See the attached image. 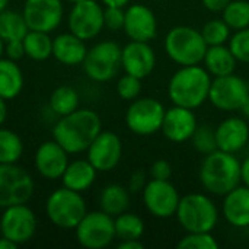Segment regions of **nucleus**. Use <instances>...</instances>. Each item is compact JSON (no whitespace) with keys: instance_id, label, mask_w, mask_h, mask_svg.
<instances>
[{"instance_id":"30","label":"nucleus","mask_w":249,"mask_h":249,"mask_svg":"<svg viewBox=\"0 0 249 249\" xmlns=\"http://www.w3.org/2000/svg\"><path fill=\"white\" fill-rule=\"evenodd\" d=\"M79 108V93L71 86L63 85L53 90L50 96V109L58 115L64 117L71 114Z\"/></svg>"},{"instance_id":"29","label":"nucleus","mask_w":249,"mask_h":249,"mask_svg":"<svg viewBox=\"0 0 249 249\" xmlns=\"http://www.w3.org/2000/svg\"><path fill=\"white\" fill-rule=\"evenodd\" d=\"M29 28L22 13L16 10L0 12V38L4 42L23 39Z\"/></svg>"},{"instance_id":"39","label":"nucleus","mask_w":249,"mask_h":249,"mask_svg":"<svg viewBox=\"0 0 249 249\" xmlns=\"http://www.w3.org/2000/svg\"><path fill=\"white\" fill-rule=\"evenodd\" d=\"M125 10L124 7L117 6H107L104 9V25L109 31H120L124 28Z\"/></svg>"},{"instance_id":"31","label":"nucleus","mask_w":249,"mask_h":249,"mask_svg":"<svg viewBox=\"0 0 249 249\" xmlns=\"http://www.w3.org/2000/svg\"><path fill=\"white\" fill-rule=\"evenodd\" d=\"M115 238L120 241L140 239L144 233V222L133 213H121L115 219Z\"/></svg>"},{"instance_id":"14","label":"nucleus","mask_w":249,"mask_h":249,"mask_svg":"<svg viewBox=\"0 0 249 249\" xmlns=\"http://www.w3.org/2000/svg\"><path fill=\"white\" fill-rule=\"evenodd\" d=\"M179 200L181 197L169 179H150L143 190L144 206L147 212L158 219H168L175 216Z\"/></svg>"},{"instance_id":"4","label":"nucleus","mask_w":249,"mask_h":249,"mask_svg":"<svg viewBox=\"0 0 249 249\" xmlns=\"http://www.w3.org/2000/svg\"><path fill=\"white\" fill-rule=\"evenodd\" d=\"M86 213V201L82 197V193L66 187L53 191L45 203L48 220L63 231H74Z\"/></svg>"},{"instance_id":"3","label":"nucleus","mask_w":249,"mask_h":249,"mask_svg":"<svg viewBox=\"0 0 249 249\" xmlns=\"http://www.w3.org/2000/svg\"><path fill=\"white\" fill-rule=\"evenodd\" d=\"M198 177L200 182L210 194L225 197L242 182L241 162L235 153L217 149L206 155L201 162Z\"/></svg>"},{"instance_id":"7","label":"nucleus","mask_w":249,"mask_h":249,"mask_svg":"<svg viewBox=\"0 0 249 249\" xmlns=\"http://www.w3.org/2000/svg\"><path fill=\"white\" fill-rule=\"evenodd\" d=\"M123 48L112 41H101L88 50L86 57L82 63L85 74L93 82H108L114 79L121 64Z\"/></svg>"},{"instance_id":"47","label":"nucleus","mask_w":249,"mask_h":249,"mask_svg":"<svg viewBox=\"0 0 249 249\" xmlns=\"http://www.w3.org/2000/svg\"><path fill=\"white\" fill-rule=\"evenodd\" d=\"M105 6H117V7H125L130 0H101Z\"/></svg>"},{"instance_id":"21","label":"nucleus","mask_w":249,"mask_h":249,"mask_svg":"<svg viewBox=\"0 0 249 249\" xmlns=\"http://www.w3.org/2000/svg\"><path fill=\"white\" fill-rule=\"evenodd\" d=\"M249 140V125L242 118L232 117L222 121L216 128L217 149L228 153H238Z\"/></svg>"},{"instance_id":"48","label":"nucleus","mask_w":249,"mask_h":249,"mask_svg":"<svg viewBox=\"0 0 249 249\" xmlns=\"http://www.w3.org/2000/svg\"><path fill=\"white\" fill-rule=\"evenodd\" d=\"M18 248V245L15 244V242H12L10 239H7V238H4V236H1L0 238V249H16Z\"/></svg>"},{"instance_id":"45","label":"nucleus","mask_w":249,"mask_h":249,"mask_svg":"<svg viewBox=\"0 0 249 249\" xmlns=\"http://www.w3.org/2000/svg\"><path fill=\"white\" fill-rule=\"evenodd\" d=\"M241 179L247 187H249V156L241 163Z\"/></svg>"},{"instance_id":"8","label":"nucleus","mask_w":249,"mask_h":249,"mask_svg":"<svg viewBox=\"0 0 249 249\" xmlns=\"http://www.w3.org/2000/svg\"><path fill=\"white\" fill-rule=\"evenodd\" d=\"M34 190V179L26 169L18 163H0V209L26 204Z\"/></svg>"},{"instance_id":"53","label":"nucleus","mask_w":249,"mask_h":249,"mask_svg":"<svg viewBox=\"0 0 249 249\" xmlns=\"http://www.w3.org/2000/svg\"><path fill=\"white\" fill-rule=\"evenodd\" d=\"M153 1H160V0H153Z\"/></svg>"},{"instance_id":"5","label":"nucleus","mask_w":249,"mask_h":249,"mask_svg":"<svg viewBox=\"0 0 249 249\" xmlns=\"http://www.w3.org/2000/svg\"><path fill=\"white\" fill-rule=\"evenodd\" d=\"M207 44L200 31L191 26H174L165 38V51L179 66H196L203 63Z\"/></svg>"},{"instance_id":"24","label":"nucleus","mask_w":249,"mask_h":249,"mask_svg":"<svg viewBox=\"0 0 249 249\" xmlns=\"http://www.w3.org/2000/svg\"><path fill=\"white\" fill-rule=\"evenodd\" d=\"M98 171L88 159H76L73 162H69L61 182L63 187L70 188L77 193H83L89 190L95 179H96Z\"/></svg>"},{"instance_id":"17","label":"nucleus","mask_w":249,"mask_h":249,"mask_svg":"<svg viewBox=\"0 0 249 249\" xmlns=\"http://www.w3.org/2000/svg\"><path fill=\"white\" fill-rule=\"evenodd\" d=\"M34 163L36 172L42 178L54 181L63 177L69 165V153L53 139L38 146Z\"/></svg>"},{"instance_id":"12","label":"nucleus","mask_w":249,"mask_h":249,"mask_svg":"<svg viewBox=\"0 0 249 249\" xmlns=\"http://www.w3.org/2000/svg\"><path fill=\"white\" fill-rule=\"evenodd\" d=\"M36 216L26 204H16L3 209L0 217V233L18 247L29 242L36 232Z\"/></svg>"},{"instance_id":"35","label":"nucleus","mask_w":249,"mask_h":249,"mask_svg":"<svg viewBox=\"0 0 249 249\" xmlns=\"http://www.w3.org/2000/svg\"><path fill=\"white\" fill-rule=\"evenodd\" d=\"M191 140H193L194 149L201 155H209V153L217 150L216 130L210 125H201V127L197 125Z\"/></svg>"},{"instance_id":"43","label":"nucleus","mask_w":249,"mask_h":249,"mask_svg":"<svg viewBox=\"0 0 249 249\" xmlns=\"http://www.w3.org/2000/svg\"><path fill=\"white\" fill-rule=\"evenodd\" d=\"M204 7L210 12H223V9L232 1V0H201Z\"/></svg>"},{"instance_id":"27","label":"nucleus","mask_w":249,"mask_h":249,"mask_svg":"<svg viewBox=\"0 0 249 249\" xmlns=\"http://www.w3.org/2000/svg\"><path fill=\"white\" fill-rule=\"evenodd\" d=\"M99 206L101 210L107 214L117 217L118 214L127 212L130 207V191L128 188L120 184H109L107 185L99 196Z\"/></svg>"},{"instance_id":"13","label":"nucleus","mask_w":249,"mask_h":249,"mask_svg":"<svg viewBox=\"0 0 249 249\" xmlns=\"http://www.w3.org/2000/svg\"><path fill=\"white\" fill-rule=\"evenodd\" d=\"M104 9L96 0L74 3L69 15V31L83 41L93 39L104 29Z\"/></svg>"},{"instance_id":"19","label":"nucleus","mask_w":249,"mask_h":249,"mask_svg":"<svg viewBox=\"0 0 249 249\" xmlns=\"http://www.w3.org/2000/svg\"><path fill=\"white\" fill-rule=\"evenodd\" d=\"M121 64L125 73L139 79H146L156 66V55L149 42L130 41L123 48Z\"/></svg>"},{"instance_id":"50","label":"nucleus","mask_w":249,"mask_h":249,"mask_svg":"<svg viewBox=\"0 0 249 249\" xmlns=\"http://www.w3.org/2000/svg\"><path fill=\"white\" fill-rule=\"evenodd\" d=\"M10 0H0V12L6 10L7 9V4H9Z\"/></svg>"},{"instance_id":"11","label":"nucleus","mask_w":249,"mask_h":249,"mask_svg":"<svg viewBox=\"0 0 249 249\" xmlns=\"http://www.w3.org/2000/svg\"><path fill=\"white\" fill-rule=\"evenodd\" d=\"M248 96V82L233 73L212 80L209 101L220 111L232 112L241 109Z\"/></svg>"},{"instance_id":"16","label":"nucleus","mask_w":249,"mask_h":249,"mask_svg":"<svg viewBox=\"0 0 249 249\" xmlns=\"http://www.w3.org/2000/svg\"><path fill=\"white\" fill-rule=\"evenodd\" d=\"M88 160L98 172H109L117 168L123 156V143L112 131H101L89 146Z\"/></svg>"},{"instance_id":"38","label":"nucleus","mask_w":249,"mask_h":249,"mask_svg":"<svg viewBox=\"0 0 249 249\" xmlns=\"http://www.w3.org/2000/svg\"><path fill=\"white\" fill-rule=\"evenodd\" d=\"M142 92V79L125 73L117 83V93L124 101H134Z\"/></svg>"},{"instance_id":"2","label":"nucleus","mask_w":249,"mask_h":249,"mask_svg":"<svg viewBox=\"0 0 249 249\" xmlns=\"http://www.w3.org/2000/svg\"><path fill=\"white\" fill-rule=\"evenodd\" d=\"M212 86L210 73L200 64L181 66L168 85V95L174 105L196 109L209 99Z\"/></svg>"},{"instance_id":"6","label":"nucleus","mask_w":249,"mask_h":249,"mask_svg":"<svg viewBox=\"0 0 249 249\" xmlns=\"http://www.w3.org/2000/svg\"><path fill=\"white\" fill-rule=\"evenodd\" d=\"M175 216L187 232H212L217 225L219 210L210 197L194 193L179 200Z\"/></svg>"},{"instance_id":"51","label":"nucleus","mask_w":249,"mask_h":249,"mask_svg":"<svg viewBox=\"0 0 249 249\" xmlns=\"http://www.w3.org/2000/svg\"><path fill=\"white\" fill-rule=\"evenodd\" d=\"M4 44H6V42L0 38V58H1L3 54H4Z\"/></svg>"},{"instance_id":"52","label":"nucleus","mask_w":249,"mask_h":249,"mask_svg":"<svg viewBox=\"0 0 249 249\" xmlns=\"http://www.w3.org/2000/svg\"><path fill=\"white\" fill-rule=\"evenodd\" d=\"M69 1H70V3H73V4H74V3H79V1H82V0H69Z\"/></svg>"},{"instance_id":"49","label":"nucleus","mask_w":249,"mask_h":249,"mask_svg":"<svg viewBox=\"0 0 249 249\" xmlns=\"http://www.w3.org/2000/svg\"><path fill=\"white\" fill-rule=\"evenodd\" d=\"M241 111H242V114H244V117L247 118L249 121V96L247 98V101L244 102V105H242V108H241Z\"/></svg>"},{"instance_id":"9","label":"nucleus","mask_w":249,"mask_h":249,"mask_svg":"<svg viewBox=\"0 0 249 249\" xmlns=\"http://www.w3.org/2000/svg\"><path fill=\"white\" fill-rule=\"evenodd\" d=\"M77 242L86 249H104L115 239L114 217L105 212H88L74 229Z\"/></svg>"},{"instance_id":"28","label":"nucleus","mask_w":249,"mask_h":249,"mask_svg":"<svg viewBox=\"0 0 249 249\" xmlns=\"http://www.w3.org/2000/svg\"><path fill=\"white\" fill-rule=\"evenodd\" d=\"M22 42L25 48V55L31 60L44 61L53 55V38H50L48 32L29 29Z\"/></svg>"},{"instance_id":"33","label":"nucleus","mask_w":249,"mask_h":249,"mask_svg":"<svg viewBox=\"0 0 249 249\" xmlns=\"http://www.w3.org/2000/svg\"><path fill=\"white\" fill-rule=\"evenodd\" d=\"M222 13V19L231 29L239 31L249 28V0H232Z\"/></svg>"},{"instance_id":"18","label":"nucleus","mask_w":249,"mask_h":249,"mask_svg":"<svg viewBox=\"0 0 249 249\" xmlns=\"http://www.w3.org/2000/svg\"><path fill=\"white\" fill-rule=\"evenodd\" d=\"M123 29L131 41L149 42L158 34V20L150 7L144 4H131L125 10Z\"/></svg>"},{"instance_id":"23","label":"nucleus","mask_w":249,"mask_h":249,"mask_svg":"<svg viewBox=\"0 0 249 249\" xmlns=\"http://www.w3.org/2000/svg\"><path fill=\"white\" fill-rule=\"evenodd\" d=\"M223 214L229 225L235 228L249 226V187H236L225 196Z\"/></svg>"},{"instance_id":"10","label":"nucleus","mask_w":249,"mask_h":249,"mask_svg":"<svg viewBox=\"0 0 249 249\" xmlns=\"http://www.w3.org/2000/svg\"><path fill=\"white\" fill-rule=\"evenodd\" d=\"M165 107L155 98H137L131 101L125 112V124L128 130L137 136H152L158 130H160Z\"/></svg>"},{"instance_id":"25","label":"nucleus","mask_w":249,"mask_h":249,"mask_svg":"<svg viewBox=\"0 0 249 249\" xmlns=\"http://www.w3.org/2000/svg\"><path fill=\"white\" fill-rule=\"evenodd\" d=\"M203 63L206 66V70L210 73V76L220 77L235 73L238 60L235 58L231 48L223 44V45L207 47Z\"/></svg>"},{"instance_id":"22","label":"nucleus","mask_w":249,"mask_h":249,"mask_svg":"<svg viewBox=\"0 0 249 249\" xmlns=\"http://www.w3.org/2000/svg\"><path fill=\"white\" fill-rule=\"evenodd\" d=\"M88 48L83 39L74 34L64 32L53 38V57L63 66H79L86 57Z\"/></svg>"},{"instance_id":"41","label":"nucleus","mask_w":249,"mask_h":249,"mask_svg":"<svg viewBox=\"0 0 249 249\" xmlns=\"http://www.w3.org/2000/svg\"><path fill=\"white\" fill-rule=\"evenodd\" d=\"M4 55L9 60L13 61H19L25 57V48H23V42L22 39H16V41H9L4 44Z\"/></svg>"},{"instance_id":"40","label":"nucleus","mask_w":249,"mask_h":249,"mask_svg":"<svg viewBox=\"0 0 249 249\" xmlns=\"http://www.w3.org/2000/svg\"><path fill=\"white\" fill-rule=\"evenodd\" d=\"M172 175V166L168 160H163V159H159L156 162L152 163L150 166V177L152 179H162V181H166L169 179Z\"/></svg>"},{"instance_id":"42","label":"nucleus","mask_w":249,"mask_h":249,"mask_svg":"<svg viewBox=\"0 0 249 249\" xmlns=\"http://www.w3.org/2000/svg\"><path fill=\"white\" fill-rule=\"evenodd\" d=\"M147 184V177H146V172L143 171H136L133 172V175L130 177L128 179V191L131 194H137V193H143L144 187Z\"/></svg>"},{"instance_id":"46","label":"nucleus","mask_w":249,"mask_h":249,"mask_svg":"<svg viewBox=\"0 0 249 249\" xmlns=\"http://www.w3.org/2000/svg\"><path fill=\"white\" fill-rule=\"evenodd\" d=\"M7 118V105H6V99L0 96V127L4 124Z\"/></svg>"},{"instance_id":"20","label":"nucleus","mask_w":249,"mask_h":249,"mask_svg":"<svg viewBox=\"0 0 249 249\" xmlns=\"http://www.w3.org/2000/svg\"><path fill=\"white\" fill-rule=\"evenodd\" d=\"M196 128H197V118L193 109L175 105L168 111H165L160 130L169 142L174 143L187 142L193 137Z\"/></svg>"},{"instance_id":"1","label":"nucleus","mask_w":249,"mask_h":249,"mask_svg":"<svg viewBox=\"0 0 249 249\" xmlns=\"http://www.w3.org/2000/svg\"><path fill=\"white\" fill-rule=\"evenodd\" d=\"M102 131L101 117L92 109H76L60 117L53 128V139L69 155L86 152L96 136Z\"/></svg>"},{"instance_id":"26","label":"nucleus","mask_w":249,"mask_h":249,"mask_svg":"<svg viewBox=\"0 0 249 249\" xmlns=\"http://www.w3.org/2000/svg\"><path fill=\"white\" fill-rule=\"evenodd\" d=\"M23 89V73L16 61L0 58V96L6 101L15 99Z\"/></svg>"},{"instance_id":"37","label":"nucleus","mask_w":249,"mask_h":249,"mask_svg":"<svg viewBox=\"0 0 249 249\" xmlns=\"http://www.w3.org/2000/svg\"><path fill=\"white\" fill-rule=\"evenodd\" d=\"M229 48L239 63L249 64V28L236 31L229 39Z\"/></svg>"},{"instance_id":"34","label":"nucleus","mask_w":249,"mask_h":249,"mask_svg":"<svg viewBox=\"0 0 249 249\" xmlns=\"http://www.w3.org/2000/svg\"><path fill=\"white\" fill-rule=\"evenodd\" d=\"M200 32L209 47L210 45H223L229 39L231 28L223 19H212L203 26V29Z\"/></svg>"},{"instance_id":"44","label":"nucleus","mask_w":249,"mask_h":249,"mask_svg":"<svg viewBox=\"0 0 249 249\" xmlns=\"http://www.w3.org/2000/svg\"><path fill=\"white\" fill-rule=\"evenodd\" d=\"M143 244L140 239H128V241H120L118 249H143Z\"/></svg>"},{"instance_id":"15","label":"nucleus","mask_w":249,"mask_h":249,"mask_svg":"<svg viewBox=\"0 0 249 249\" xmlns=\"http://www.w3.org/2000/svg\"><path fill=\"white\" fill-rule=\"evenodd\" d=\"M22 15L31 31L53 32L63 20L61 0H25Z\"/></svg>"},{"instance_id":"32","label":"nucleus","mask_w":249,"mask_h":249,"mask_svg":"<svg viewBox=\"0 0 249 249\" xmlns=\"http://www.w3.org/2000/svg\"><path fill=\"white\" fill-rule=\"evenodd\" d=\"M22 155V139L15 131L0 127V163H18Z\"/></svg>"},{"instance_id":"36","label":"nucleus","mask_w":249,"mask_h":249,"mask_svg":"<svg viewBox=\"0 0 249 249\" xmlns=\"http://www.w3.org/2000/svg\"><path fill=\"white\" fill-rule=\"evenodd\" d=\"M179 249H217L219 244L212 236V232H188L178 242Z\"/></svg>"}]
</instances>
